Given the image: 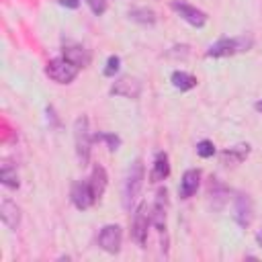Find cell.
I'll return each instance as SVG.
<instances>
[{
	"label": "cell",
	"mask_w": 262,
	"mask_h": 262,
	"mask_svg": "<svg viewBox=\"0 0 262 262\" xmlns=\"http://www.w3.org/2000/svg\"><path fill=\"white\" fill-rule=\"evenodd\" d=\"M88 182H90V186H92V192H94L96 201H100V199H102V194H104V190H106V182H108L106 170H104L102 166H98V164H96V166L92 168V172H90Z\"/></svg>",
	"instance_id": "obj_16"
},
{
	"label": "cell",
	"mask_w": 262,
	"mask_h": 262,
	"mask_svg": "<svg viewBox=\"0 0 262 262\" xmlns=\"http://www.w3.org/2000/svg\"><path fill=\"white\" fill-rule=\"evenodd\" d=\"M170 82H172V86H174L176 90H180V92L192 90V88L199 84V80H196L192 74L184 72V70H174L172 76H170Z\"/></svg>",
	"instance_id": "obj_18"
},
{
	"label": "cell",
	"mask_w": 262,
	"mask_h": 262,
	"mask_svg": "<svg viewBox=\"0 0 262 262\" xmlns=\"http://www.w3.org/2000/svg\"><path fill=\"white\" fill-rule=\"evenodd\" d=\"M94 139H96V141H104V143L108 145V149H111V151L119 149V145H121V137H119V135H115V133H96V135H94Z\"/></svg>",
	"instance_id": "obj_22"
},
{
	"label": "cell",
	"mask_w": 262,
	"mask_h": 262,
	"mask_svg": "<svg viewBox=\"0 0 262 262\" xmlns=\"http://www.w3.org/2000/svg\"><path fill=\"white\" fill-rule=\"evenodd\" d=\"M172 10L182 18V20H186L190 27H196V29H201L205 23H207V14L201 10V8H196V6H192V4H188V2H184V0H172Z\"/></svg>",
	"instance_id": "obj_8"
},
{
	"label": "cell",
	"mask_w": 262,
	"mask_h": 262,
	"mask_svg": "<svg viewBox=\"0 0 262 262\" xmlns=\"http://www.w3.org/2000/svg\"><path fill=\"white\" fill-rule=\"evenodd\" d=\"M196 154H199L201 158H211V156L215 154V145H213V141H209V139L199 141V143H196Z\"/></svg>",
	"instance_id": "obj_24"
},
{
	"label": "cell",
	"mask_w": 262,
	"mask_h": 262,
	"mask_svg": "<svg viewBox=\"0 0 262 262\" xmlns=\"http://www.w3.org/2000/svg\"><path fill=\"white\" fill-rule=\"evenodd\" d=\"M149 217H151V225L160 233H166V217H168V190L166 188H158L156 201L149 209Z\"/></svg>",
	"instance_id": "obj_7"
},
{
	"label": "cell",
	"mask_w": 262,
	"mask_h": 262,
	"mask_svg": "<svg viewBox=\"0 0 262 262\" xmlns=\"http://www.w3.org/2000/svg\"><path fill=\"white\" fill-rule=\"evenodd\" d=\"M0 219L12 231L20 225V209L12 199H2V203H0Z\"/></svg>",
	"instance_id": "obj_12"
},
{
	"label": "cell",
	"mask_w": 262,
	"mask_h": 262,
	"mask_svg": "<svg viewBox=\"0 0 262 262\" xmlns=\"http://www.w3.org/2000/svg\"><path fill=\"white\" fill-rule=\"evenodd\" d=\"M254 45V39L250 35H239V37H221L215 43H211L205 51L207 57H229L235 53H244Z\"/></svg>",
	"instance_id": "obj_2"
},
{
	"label": "cell",
	"mask_w": 262,
	"mask_h": 262,
	"mask_svg": "<svg viewBox=\"0 0 262 262\" xmlns=\"http://www.w3.org/2000/svg\"><path fill=\"white\" fill-rule=\"evenodd\" d=\"M143 180H145V168H143L141 158H137L129 166V170L125 174V180H123V209L125 211H131L133 209L135 201L139 199Z\"/></svg>",
	"instance_id": "obj_1"
},
{
	"label": "cell",
	"mask_w": 262,
	"mask_h": 262,
	"mask_svg": "<svg viewBox=\"0 0 262 262\" xmlns=\"http://www.w3.org/2000/svg\"><path fill=\"white\" fill-rule=\"evenodd\" d=\"M86 4H88V8L94 12V14H102L104 10H106V0H84Z\"/></svg>",
	"instance_id": "obj_25"
},
{
	"label": "cell",
	"mask_w": 262,
	"mask_h": 262,
	"mask_svg": "<svg viewBox=\"0 0 262 262\" xmlns=\"http://www.w3.org/2000/svg\"><path fill=\"white\" fill-rule=\"evenodd\" d=\"M78 72H80V68L76 63H72L70 59H66L63 55L49 59L45 66V74L57 84H70L72 80H76Z\"/></svg>",
	"instance_id": "obj_4"
},
{
	"label": "cell",
	"mask_w": 262,
	"mask_h": 262,
	"mask_svg": "<svg viewBox=\"0 0 262 262\" xmlns=\"http://www.w3.org/2000/svg\"><path fill=\"white\" fill-rule=\"evenodd\" d=\"M252 217H254L252 199L244 192H237L235 201H233V219H235V223L239 227H248L252 223Z\"/></svg>",
	"instance_id": "obj_10"
},
{
	"label": "cell",
	"mask_w": 262,
	"mask_h": 262,
	"mask_svg": "<svg viewBox=\"0 0 262 262\" xmlns=\"http://www.w3.org/2000/svg\"><path fill=\"white\" fill-rule=\"evenodd\" d=\"M256 244H258V248H262V229L256 233Z\"/></svg>",
	"instance_id": "obj_27"
},
{
	"label": "cell",
	"mask_w": 262,
	"mask_h": 262,
	"mask_svg": "<svg viewBox=\"0 0 262 262\" xmlns=\"http://www.w3.org/2000/svg\"><path fill=\"white\" fill-rule=\"evenodd\" d=\"M227 196H229V190L217 180V178H211V186H209V201L213 205V209H223V205L227 203Z\"/></svg>",
	"instance_id": "obj_17"
},
{
	"label": "cell",
	"mask_w": 262,
	"mask_h": 262,
	"mask_svg": "<svg viewBox=\"0 0 262 262\" xmlns=\"http://www.w3.org/2000/svg\"><path fill=\"white\" fill-rule=\"evenodd\" d=\"M254 108H256V111H258V113H262V98H260V100H256V102H254Z\"/></svg>",
	"instance_id": "obj_28"
},
{
	"label": "cell",
	"mask_w": 262,
	"mask_h": 262,
	"mask_svg": "<svg viewBox=\"0 0 262 262\" xmlns=\"http://www.w3.org/2000/svg\"><path fill=\"white\" fill-rule=\"evenodd\" d=\"M111 94L135 100V98H139V94H141V82L135 80V78L123 76V78H119V80L111 86Z\"/></svg>",
	"instance_id": "obj_11"
},
{
	"label": "cell",
	"mask_w": 262,
	"mask_h": 262,
	"mask_svg": "<svg viewBox=\"0 0 262 262\" xmlns=\"http://www.w3.org/2000/svg\"><path fill=\"white\" fill-rule=\"evenodd\" d=\"M63 57L70 59L72 63H76L78 68H86L88 61H90V53L82 45H68V47H63Z\"/></svg>",
	"instance_id": "obj_19"
},
{
	"label": "cell",
	"mask_w": 262,
	"mask_h": 262,
	"mask_svg": "<svg viewBox=\"0 0 262 262\" xmlns=\"http://www.w3.org/2000/svg\"><path fill=\"white\" fill-rule=\"evenodd\" d=\"M94 135L90 133L88 119L82 115L74 121V143H76V156L82 164H88L90 160V145H92Z\"/></svg>",
	"instance_id": "obj_3"
},
{
	"label": "cell",
	"mask_w": 262,
	"mask_h": 262,
	"mask_svg": "<svg viewBox=\"0 0 262 262\" xmlns=\"http://www.w3.org/2000/svg\"><path fill=\"white\" fill-rule=\"evenodd\" d=\"M199 184H201V172L194 170V168L186 170V172L182 174V180H180V186H178L180 199H190V196L196 192Z\"/></svg>",
	"instance_id": "obj_13"
},
{
	"label": "cell",
	"mask_w": 262,
	"mask_h": 262,
	"mask_svg": "<svg viewBox=\"0 0 262 262\" xmlns=\"http://www.w3.org/2000/svg\"><path fill=\"white\" fill-rule=\"evenodd\" d=\"M127 16L139 25H154L156 23V12L151 8H145V6H139V8H131L127 12Z\"/></svg>",
	"instance_id": "obj_20"
},
{
	"label": "cell",
	"mask_w": 262,
	"mask_h": 262,
	"mask_svg": "<svg viewBox=\"0 0 262 262\" xmlns=\"http://www.w3.org/2000/svg\"><path fill=\"white\" fill-rule=\"evenodd\" d=\"M61 6H68V8H78L80 6V0H59Z\"/></svg>",
	"instance_id": "obj_26"
},
{
	"label": "cell",
	"mask_w": 262,
	"mask_h": 262,
	"mask_svg": "<svg viewBox=\"0 0 262 262\" xmlns=\"http://www.w3.org/2000/svg\"><path fill=\"white\" fill-rule=\"evenodd\" d=\"M250 151H252L250 143L231 145V147H227V149L221 151V162H223V164H229V166H235V164L244 162V160L250 156Z\"/></svg>",
	"instance_id": "obj_15"
},
{
	"label": "cell",
	"mask_w": 262,
	"mask_h": 262,
	"mask_svg": "<svg viewBox=\"0 0 262 262\" xmlns=\"http://www.w3.org/2000/svg\"><path fill=\"white\" fill-rule=\"evenodd\" d=\"M70 199H72L74 207L80 209V211H84V209H88V207H92V205L96 203V196H94L92 186H90L88 180H78V182H74L72 192H70Z\"/></svg>",
	"instance_id": "obj_9"
},
{
	"label": "cell",
	"mask_w": 262,
	"mask_h": 262,
	"mask_svg": "<svg viewBox=\"0 0 262 262\" xmlns=\"http://www.w3.org/2000/svg\"><path fill=\"white\" fill-rule=\"evenodd\" d=\"M119 68H121V57L119 55H111L108 59H106V66H104V76L106 78H113L117 72H119Z\"/></svg>",
	"instance_id": "obj_23"
},
{
	"label": "cell",
	"mask_w": 262,
	"mask_h": 262,
	"mask_svg": "<svg viewBox=\"0 0 262 262\" xmlns=\"http://www.w3.org/2000/svg\"><path fill=\"white\" fill-rule=\"evenodd\" d=\"M170 176V160L166 151H158L154 156V164H151V172H149V180L151 182H162Z\"/></svg>",
	"instance_id": "obj_14"
},
{
	"label": "cell",
	"mask_w": 262,
	"mask_h": 262,
	"mask_svg": "<svg viewBox=\"0 0 262 262\" xmlns=\"http://www.w3.org/2000/svg\"><path fill=\"white\" fill-rule=\"evenodd\" d=\"M0 180H2V184L4 186H8V188H18V174H16V168H12V166H8V164H4L2 166V170H0Z\"/></svg>",
	"instance_id": "obj_21"
},
{
	"label": "cell",
	"mask_w": 262,
	"mask_h": 262,
	"mask_svg": "<svg viewBox=\"0 0 262 262\" xmlns=\"http://www.w3.org/2000/svg\"><path fill=\"white\" fill-rule=\"evenodd\" d=\"M151 225V217H149V211H147V205L141 203L137 209H135V215H133V223H131V237L137 246L145 248V242H147V227Z\"/></svg>",
	"instance_id": "obj_6"
},
{
	"label": "cell",
	"mask_w": 262,
	"mask_h": 262,
	"mask_svg": "<svg viewBox=\"0 0 262 262\" xmlns=\"http://www.w3.org/2000/svg\"><path fill=\"white\" fill-rule=\"evenodd\" d=\"M96 242H98V248L104 250L106 254H119L121 244H123V229L117 223H108L100 227Z\"/></svg>",
	"instance_id": "obj_5"
}]
</instances>
